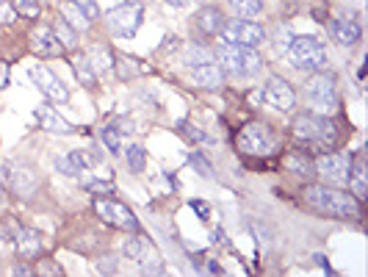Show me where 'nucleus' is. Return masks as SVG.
<instances>
[{
	"label": "nucleus",
	"instance_id": "nucleus-18",
	"mask_svg": "<svg viewBox=\"0 0 368 277\" xmlns=\"http://www.w3.org/2000/svg\"><path fill=\"white\" fill-rule=\"evenodd\" d=\"M37 120H39V125L50 131V134H72V125L53 108V105H42V108H37Z\"/></svg>",
	"mask_w": 368,
	"mask_h": 277
},
{
	"label": "nucleus",
	"instance_id": "nucleus-15",
	"mask_svg": "<svg viewBox=\"0 0 368 277\" xmlns=\"http://www.w3.org/2000/svg\"><path fill=\"white\" fill-rule=\"evenodd\" d=\"M188 75H191V81H194L197 86H202V89H219V86H222V81H225L222 67H219V64H213V61L194 64V67L188 70Z\"/></svg>",
	"mask_w": 368,
	"mask_h": 277
},
{
	"label": "nucleus",
	"instance_id": "nucleus-13",
	"mask_svg": "<svg viewBox=\"0 0 368 277\" xmlns=\"http://www.w3.org/2000/svg\"><path fill=\"white\" fill-rule=\"evenodd\" d=\"M261 97H263L266 105H272L275 111H291L294 103H296V94H294V89L288 86V81H282V78H277V75L266 81Z\"/></svg>",
	"mask_w": 368,
	"mask_h": 277
},
{
	"label": "nucleus",
	"instance_id": "nucleus-41",
	"mask_svg": "<svg viewBox=\"0 0 368 277\" xmlns=\"http://www.w3.org/2000/svg\"><path fill=\"white\" fill-rule=\"evenodd\" d=\"M8 84V64L6 61H0V89Z\"/></svg>",
	"mask_w": 368,
	"mask_h": 277
},
{
	"label": "nucleus",
	"instance_id": "nucleus-22",
	"mask_svg": "<svg viewBox=\"0 0 368 277\" xmlns=\"http://www.w3.org/2000/svg\"><path fill=\"white\" fill-rule=\"evenodd\" d=\"M61 20L70 25V28H75V31H86L92 22L86 20V14L72 3V0H67V3H61Z\"/></svg>",
	"mask_w": 368,
	"mask_h": 277
},
{
	"label": "nucleus",
	"instance_id": "nucleus-39",
	"mask_svg": "<svg viewBox=\"0 0 368 277\" xmlns=\"http://www.w3.org/2000/svg\"><path fill=\"white\" fill-rule=\"evenodd\" d=\"M191 208H194V211L199 214V219H208V205H205V202H199V200H194V202H191Z\"/></svg>",
	"mask_w": 368,
	"mask_h": 277
},
{
	"label": "nucleus",
	"instance_id": "nucleus-46",
	"mask_svg": "<svg viewBox=\"0 0 368 277\" xmlns=\"http://www.w3.org/2000/svg\"><path fill=\"white\" fill-rule=\"evenodd\" d=\"M47 3H53V0H47Z\"/></svg>",
	"mask_w": 368,
	"mask_h": 277
},
{
	"label": "nucleus",
	"instance_id": "nucleus-7",
	"mask_svg": "<svg viewBox=\"0 0 368 277\" xmlns=\"http://www.w3.org/2000/svg\"><path fill=\"white\" fill-rule=\"evenodd\" d=\"M349 169H352V158L346 153H324L313 164V172L329 186H346Z\"/></svg>",
	"mask_w": 368,
	"mask_h": 277
},
{
	"label": "nucleus",
	"instance_id": "nucleus-34",
	"mask_svg": "<svg viewBox=\"0 0 368 277\" xmlns=\"http://www.w3.org/2000/svg\"><path fill=\"white\" fill-rule=\"evenodd\" d=\"M20 14H17V8L8 3V0H0V22H14Z\"/></svg>",
	"mask_w": 368,
	"mask_h": 277
},
{
	"label": "nucleus",
	"instance_id": "nucleus-3",
	"mask_svg": "<svg viewBox=\"0 0 368 277\" xmlns=\"http://www.w3.org/2000/svg\"><path fill=\"white\" fill-rule=\"evenodd\" d=\"M294 136L299 138V141H305V144H313V147H319V150H322V147L327 150V147L335 144L338 131H335V125H332L327 117L302 114V117L294 120Z\"/></svg>",
	"mask_w": 368,
	"mask_h": 277
},
{
	"label": "nucleus",
	"instance_id": "nucleus-8",
	"mask_svg": "<svg viewBox=\"0 0 368 277\" xmlns=\"http://www.w3.org/2000/svg\"><path fill=\"white\" fill-rule=\"evenodd\" d=\"M222 37H225V42H230V45L255 47V45H261V42L266 39V31H263L258 22L238 17V20L225 22V28H222Z\"/></svg>",
	"mask_w": 368,
	"mask_h": 277
},
{
	"label": "nucleus",
	"instance_id": "nucleus-9",
	"mask_svg": "<svg viewBox=\"0 0 368 277\" xmlns=\"http://www.w3.org/2000/svg\"><path fill=\"white\" fill-rule=\"evenodd\" d=\"M305 92L308 97L316 103V105H322L327 111H335V105H338V92H335V75H329V72H313L310 78H308V84H305Z\"/></svg>",
	"mask_w": 368,
	"mask_h": 277
},
{
	"label": "nucleus",
	"instance_id": "nucleus-1",
	"mask_svg": "<svg viewBox=\"0 0 368 277\" xmlns=\"http://www.w3.org/2000/svg\"><path fill=\"white\" fill-rule=\"evenodd\" d=\"M305 202L313 205L316 211H324L329 217H338V219H357L360 217V200L341 191V188H332V186H308L302 191Z\"/></svg>",
	"mask_w": 368,
	"mask_h": 277
},
{
	"label": "nucleus",
	"instance_id": "nucleus-17",
	"mask_svg": "<svg viewBox=\"0 0 368 277\" xmlns=\"http://www.w3.org/2000/svg\"><path fill=\"white\" fill-rule=\"evenodd\" d=\"M197 28H199L205 37H216V34H222V28H225V14H222L216 6H208V8H202V11L197 14Z\"/></svg>",
	"mask_w": 368,
	"mask_h": 277
},
{
	"label": "nucleus",
	"instance_id": "nucleus-31",
	"mask_svg": "<svg viewBox=\"0 0 368 277\" xmlns=\"http://www.w3.org/2000/svg\"><path fill=\"white\" fill-rule=\"evenodd\" d=\"M53 34L58 37V42L64 45V50H67V47H75V28H70L64 20H58V22H55Z\"/></svg>",
	"mask_w": 368,
	"mask_h": 277
},
{
	"label": "nucleus",
	"instance_id": "nucleus-14",
	"mask_svg": "<svg viewBox=\"0 0 368 277\" xmlns=\"http://www.w3.org/2000/svg\"><path fill=\"white\" fill-rule=\"evenodd\" d=\"M31 78H34V84H37V89L45 94L47 100H53V103H67V97H70V92H67V86L47 70V67H34L31 70Z\"/></svg>",
	"mask_w": 368,
	"mask_h": 277
},
{
	"label": "nucleus",
	"instance_id": "nucleus-4",
	"mask_svg": "<svg viewBox=\"0 0 368 277\" xmlns=\"http://www.w3.org/2000/svg\"><path fill=\"white\" fill-rule=\"evenodd\" d=\"M288 58L299 72H319L327 67V50L313 37H296L288 47Z\"/></svg>",
	"mask_w": 368,
	"mask_h": 277
},
{
	"label": "nucleus",
	"instance_id": "nucleus-30",
	"mask_svg": "<svg viewBox=\"0 0 368 277\" xmlns=\"http://www.w3.org/2000/svg\"><path fill=\"white\" fill-rule=\"evenodd\" d=\"M100 138H103V144H105L111 153H119V150H122V136H119V128H114V125L103 128V131H100Z\"/></svg>",
	"mask_w": 368,
	"mask_h": 277
},
{
	"label": "nucleus",
	"instance_id": "nucleus-24",
	"mask_svg": "<svg viewBox=\"0 0 368 277\" xmlns=\"http://www.w3.org/2000/svg\"><path fill=\"white\" fill-rule=\"evenodd\" d=\"M86 56H89V64H92V70L97 75H100V72H108V70L114 67V56H111L105 47H100V45L92 47Z\"/></svg>",
	"mask_w": 368,
	"mask_h": 277
},
{
	"label": "nucleus",
	"instance_id": "nucleus-12",
	"mask_svg": "<svg viewBox=\"0 0 368 277\" xmlns=\"http://www.w3.org/2000/svg\"><path fill=\"white\" fill-rule=\"evenodd\" d=\"M6 181H8V186H11L14 194L31 197V194L37 191V186H39V175H37V169H34L31 164L14 161V164L8 167V172H6Z\"/></svg>",
	"mask_w": 368,
	"mask_h": 277
},
{
	"label": "nucleus",
	"instance_id": "nucleus-23",
	"mask_svg": "<svg viewBox=\"0 0 368 277\" xmlns=\"http://www.w3.org/2000/svg\"><path fill=\"white\" fill-rule=\"evenodd\" d=\"M72 70H75V75H78V81H81L84 86H94L97 72L92 70V64H89V56H86V53H75V58H72Z\"/></svg>",
	"mask_w": 368,
	"mask_h": 277
},
{
	"label": "nucleus",
	"instance_id": "nucleus-6",
	"mask_svg": "<svg viewBox=\"0 0 368 277\" xmlns=\"http://www.w3.org/2000/svg\"><path fill=\"white\" fill-rule=\"evenodd\" d=\"M141 14H144V6H141V3L125 0L122 6L111 8V11L105 14V20H108V25H111V31H114L117 37L131 39L138 31V25H141Z\"/></svg>",
	"mask_w": 368,
	"mask_h": 277
},
{
	"label": "nucleus",
	"instance_id": "nucleus-5",
	"mask_svg": "<svg viewBox=\"0 0 368 277\" xmlns=\"http://www.w3.org/2000/svg\"><path fill=\"white\" fill-rule=\"evenodd\" d=\"M238 147L247 155H269V153H275L277 138L266 122H249L238 134Z\"/></svg>",
	"mask_w": 368,
	"mask_h": 277
},
{
	"label": "nucleus",
	"instance_id": "nucleus-44",
	"mask_svg": "<svg viewBox=\"0 0 368 277\" xmlns=\"http://www.w3.org/2000/svg\"><path fill=\"white\" fill-rule=\"evenodd\" d=\"M3 186H6V167H0V191H3Z\"/></svg>",
	"mask_w": 368,
	"mask_h": 277
},
{
	"label": "nucleus",
	"instance_id": "nucleus-45",
	"mask_svg": "<svg viewBox=\"0 0 368 277\" xmlns=\"http://www.w3.org/2000/svg\"><path fill=\"white\" fill-rule=\"evenodd\" d=\"M169 6H188V0H166Z\"/></svg>",
	"mask_w": 368,
	"mask_h": 277
},
{
	"label": "nucleus",
	"instance_id": "nucleus-35",
	"mask_svg": "<svg viewBox=\"0 0 368 277\" xmlns=\"http://www.w3.org/2000/svg\"><path fill=\"white\" fill-rule=\"evenodd\" d=\"M84 186H86L89 191H94V194H111V191H114V183H111V181H105V183H103V181H84Z\"/></svg>",
	"mask_w": 368,
	"mask_h": 277
},
{
	"label": "nucleus",
	"instance_id": "nucleus-38",
	"mask_svg": "<svg viewBox=\"0 0 368 277\" xmlns=\"http://www.w3.org/2000/svg\"><path fill=\"white\" fill-rule=\"evenodd\" d=\"M185 136H188V138H194V141H211V138L205 136L202 131H197V128H185Z\"/></svg>",
	"mask_w": 368,
	"mask_h": 277
},
{
	"label": "nucleus",
	"instance_id": "nucleus-26",
	"mask_svg": "<svg viewBox=\"0 0 368 277\" xmlns=\"http://www.w3.org/2000/svg\"><path fill=\"white\" fill-rule=\"evenodd\" d=\"M285 169L294 172V175H313V161L308 155H302V153H291L285 158Z\"/></svg>",
	"mask_w": 368,
	"mask_h": 277
},
{
	"label": "nucleus",
	"instance_id": "nucleus-20",
	"mask_svg": "<svg viewBox=\"0 0 368 277\" xmlns=\"http://www.w3.org/2000/svg\"><path fill=\"white\" fill-rule=\"evenodd\" d=\"M14 247H17L20 255L34 258L39 252V247H42V236L37 231H31V228H22V231H17V236H14Z\"/></svg>",
	"mask_w": 368,
	"mask_h": 277
},
{
	"label": "nucleus",
	"instance_id": "nucleus-10",
	"mask_svg": "<svg viewBox=\"0 0 368 277\" xmlns=\"http://www.w3.org/2000/svg\"><path fill=\"white\" fill-rule=\"evenodd\" d=\"M94 208H97L103 222H108V225H114L119 231H138V219L133 217V211L128 205L114 202V200H97Z\"/></svg>",
	"mask_w": 368,
	"mask_h": 277
},
{
	"label": "nucleus",
	"instance_id": "nucleus-32",
	"mask_svg": "<svg viewBox=\"0 0 368 277\" xmlns=\"http://www.w3.org/2000/svg\"><path fill=\"white\" fill-rule=\"evenodd\" d=\"M72 3H75L84 14H86V20H89V22H94V20L100 17V6H97L94 0H72Z\"/></svg>",
	"mask_w": 368,
	"mask_h": 277
},
{
	"label": "nucleus",
	"instance_id": "nucleus-37",
	"mask_svg": "<svg viewBox=\"0 0 368 277\" xmlns=\"http://www.w3.org/2000/svg\"><path fill=\"white\" fill-rule=\"evenodd\" d=\"M191 61H194V64L213 61V53H211V50H205V47H194V50H191Z\"/></svg>",
	"mask_w": 368,
	"mask_h": 277
},
{
	"label": "nucleus",
	"instance_id": "nucleus-2",
	"mask_svg": "<svg viewBox=\"0 0 368 277\" xmlns=\"http://www.w3.org/2000/svg\"><path fill=\"white\" fill-rule=\"evenodd\" d=\"M216 58H219L222 72H230L235 78H252L263 67V61L255 53V47L230 45V42H225V45L216 50Z\"/></svg>",
	"mask_w": 368,
	"mask_h": 277
},
{
	"label": "nucleus",
	"instance_id": "nucleus-11",
	"mask_svg": "<svg viewBox=\"0 0 368 277\" xmlns=\"http://www.w3.org/2000/svg\"><path fill=\"white\" fill-rule=\"evenodd\" d=\"M125 255L133 258L147 275L161 272V255H158L155 244L147 241V238H128V241H125Z\"/></svg>",
	"mask_w": 368,
	"mask_h": 277
},
{
	"label": "nucleus",
	"instance_id": "nucleus-43",
	"mask_svg": "<svg viewBox=\"0 0 368 277\" xmlns=\"http://www.w3.org/2000/svg\"><path fill=\"white\" fill-rule=\"evenodd\" d=\"M208 269H211V272H216V275H222V266H219V264H213V261L208 264Z\"/></svg>",
	"mask_w": 368,
	"mask_h": 277
},
{
	"label": "nucleus",
	"instance_id": "nucleus-21",
	"mask_svg": "<svg viewBox=\"0 0 368 277\" xmlns=\"http://www.w3.org/2000/svg\"><path fill=\"white\" fill-rule=\"evenodd\" d=\"M349 188H352V197H357V200H366L368 197V172H366V164L357 158L355 164H352V169H349Z\"/></svg>",
	"mask_w": 368,
	"mask_h": 277
},
{
	"label": "nucleus",
	"instance_id": "nucleus-25",
	"mask_svg": "<svg viewBox=\"0 0 368 277\" xmlns=\"http://www.w3.org/2000/svg\"><path fill=\"white\" fill-rule=\"evenodd\" d=\"M228 6L235 11V17H244V20H252V17H258L263 11L261 0H228Z\"/></svg>",
	"mask_w": 368,
	"mask_h": 277
},
{
	"label": "nucleus",
	"instance_id": "nucleus-42",
	"mask_svg": "<svg viewBox=\"0 0 368 277\" xmlns=\"http://www.w3.org/2000/svg\"><path fill=\"white\" fill-rule=\"evenodd\" d=\"M11 272H14V275H31V269H28V266H22V264H20V266H14Z\"/></svg>",
	"mask_w": 368,
	"mask_h": 277
},
{
	"label": "nucleus",
	"instance_id": "nucleus-29",
	"mask_svg": "<svg viewBox=\"0 0 368 277\" xmlns=\"http://www.w3.org/2000/svg\"><path fill=\"white\" fill-rule=\"evenodd\" d=\"M11 6L17 8L20 17H31V20H37V17L42 14V3H39V0H11Z\"/></svg>",
	"mask_w": 368,
	"mask_h": 277
},
{
	"label": "nucleus",
	"instance_id": "nucleus-28",
	"mask_svg": "<svg viewBox=\"0 0 368 277\" xmlns=\"http://www.w3.org/2000/svg\"><path fill=\"white\" fill-rule=\"evenodd\" d=\"M125 158H128V167H131L133 172H141V169L147 167V150L138 147V144H133V147L125 150Z\"/></svg>",
	"mask_w": 368,
	"mask_h": 277
},
{
	"label": "nucleus",
	"instance_id": "nucleus-16",
	"mask_svg": "<svg viewBox=\"0 0 368 277\" xmlns=\"http://www.w3.org/2000/svg\"><path fill=\"white\" fill-rule=\"evenodd\" d=\"M31 50L42 58H55L64 53V45L58 42V37L53 34V28H37L31 34Z\"/></svg>",
	"mask_w": 368,
	"mask_h": 277
},
{
	"label": "nucleus",
	"instance_id": "nucleus-40",
	"mask_svg": "<svg viewBox=\"0 0 368 277\" xmlns=\"http://www.w3.org/2000/svg\"><path fill=\"white\" fill-rule=\"evenodd\" d=\"M105 264H100V272H117V264H114V258L108 255V258H103Z\"/></svg>",
	"mask_w": 368,
	"mask_h": 277
},
{
	"label": "nucleus",
	"instance_id": "nucleus-36",
	"mask_svg": "<svg viewBox=\"0 0 368 277\" xmlns=\"http://www.w3.org/2000/svg\"><path fill=\"white\" fill-rule=\"evenodd\" d=\"M188 161H191V164H194V167L199 169V175L211 178V167H208V161H205V158H202L199 153H191V155H188Z\"/></svg>",
	"mask_w": 368,
	"mask_h": 277
},
{
	"label": "nucleus",
	"instance_id": "nucleus-19",
	"mask_svg": "<svg viewBox=\"0 0 368 277\" xmlns=\"http://www.w3.org/2000/svg\"><path fill=\"white\" fill-rule=\"evenodd\" d=\"M332 37L338 39V45L352 47L360 42V25L355 20H335L332 22Z\"/></svg>",
	"mask_w": 368,
	"mask_h": 277
},
{
	"label": "nucleus",
	"instance_id": "nucleus-27",
	"mask_svg": "<svg viewBox=\"0 0 368 277\" xmlns=\"http://www.w3.org/2000/svg\"><path fill=\"white\" fill-rule=\"evenodd\" d=\"M70 161H72V167H75L78 172H86L89 167L100 164V155H97L94 150H75V153L70 155Z\"/></svg>",
	"mask_w": 368,
	"mask_h": 277
},
{
	"label": "nucleus",
	"instance_id": "nucleus-33",
	"mask_svg": "<svg viewBox=\"0 0 368 277\" xmlns=\"http://www.w3.org/2000/svg\"><path fill=\"white\" fill-rule=\"evenodd\" d=\"M55 169L58 172H64V175H70V178H78V169L72 167V161L70 158H64V155H55Z\"/></svg>",
	"mask_w": 368,
	"mask_h": 277
}]
</instances>
